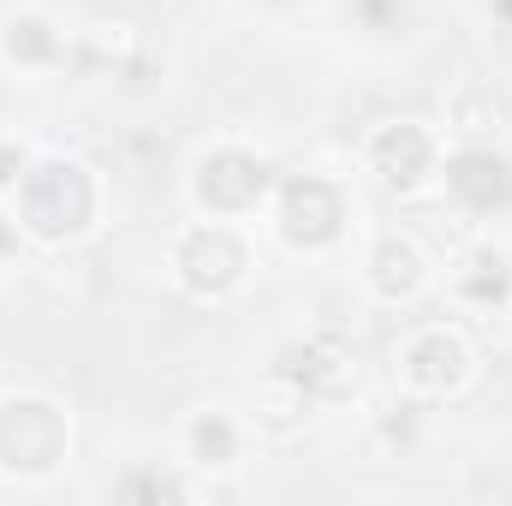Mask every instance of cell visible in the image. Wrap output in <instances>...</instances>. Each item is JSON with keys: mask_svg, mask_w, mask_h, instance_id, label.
Segmentation results:
<instances>
[{"mask_svg": "<svg viewBox=\"0 0 512 506\" xmlns=\"http://www.w3.org/2000/svg\"><path fill=\"white\" fill-rule=\"evenodd\" d=\"M6 245H12V233H6V227H0V251H6Z\"/></svg>", "mask_w": 512, "mask_h": 506, "instance_id": "obj_19", "label": "cell"}, {"mask_svg": "<svg viewBox=\"0 0 512 506\" xmlns=\"http://www.w3.org/2000/svg\"><path fill=\"white\" fill-rule=\"evenodd\" d=\"M24 179V155L12 143H0V185H18Z\"/></svg>", "mask_w": 512, "mask_h": 506, "instance_id": "obj_17", "label": "cell"}, {"mask_svg": "<svg viewBox=\"0 0 512 506\" xmlns=\"http://www.w3.org/2000/svg\"><path fill=\"white\" fill-rule=\"evenodd\" d=\"M18 215H24V233L48 245L78 239L96 221V179L78 161H42L18 179Z\"/></svg>", "mask_w": 512, "mask_h": 506, "instance_id": "obj_1", "label": "cell"}, {"mask_svg": "<svg viewBox=\"0 0 512 506\" xmlns=\"http://www.w3.org/2000/svg\"><path fill=\"white\" fill-rule=\"evenodd\" d=\"M274 370L292 376L310 399H340V393L358 381V352H352L340 334H310V340H298L292 352H280Z\"/></svg>", "mask_w": 512, "mask_h": 506, "instance_id": "obj_6", "label": "cell"}, {"mask_svg": "<svg viewBox=\"0 0 512 506\" xmlns=\"http://www.w3.org/2000/svg\"><path fill=\"white\" fill-rule=\"evenodd\" d=\"M262 191H268V167H262L256 155H245V149H221V155H209L203 173H197V197H203L209 209H221V215L251 209Z\"/></svg>", "mask_w": 512, "mask_h": 506, "instance_id": "obj_8", "label": "cell"}, {"mask_svg": "<svg viewBox=\"0 0 512 506\" xmlns=\"http://www.w3.org/2000/svg\"><path fill=\"white\" fill-rule=\"evenodd\" d=\"M245 268H251V256L239 245V233H227V227H197V233L179 245V280H185L197 298L233 292V286L245 280Z\"/></svg>", "mask_w": 512, "mask_h": 506, "instance_id": "obj_5", "label": "cell"}, {"mask_svg": "<svg viewBox=\"0 0 512 506\" xmlns=\"http://www.w3.org/2000/svg\"><path fill=\"white\" fill-rule=\"evenodd\" d=\"M352 12L370 24V30H393L405 18V0H352Z\"/></svg>", "mask_w": 512, "mask_h": 506, "instance_id": "obj_15", "label": "cell"}, {"mask_svg": "<svg viewBox=\"0 0 512 506\" xmlns=\"http://www.w3.org/2000/svg\"><path fill=\"white\" fill-rule=\"evenodd\" d=\"M191 453H197L203 465H227V459L239 453V435H233V423H227L221 411H203V417L191 423Z\"/></svg>", "mask_w": 512, "mask_h": 506, "instance_id": "obj_14", "label": "cell"}, {"mask_svg": "<svg viewBox=\"0 0 512 506\" xmlns=\"http://www.w3.org/2000/svg\"><path fill=\"white\" fill-rule=\"evenodd\" d=\"M66 453V417L48 399H6L0 405V465L48 471Z\"/></svg>", "mask_w": 512, "mask_h": 506, "instance_id": "obj_2", "label": "cell"}, {"mask_svg": "<svg viewBox=\"0 0 512 506\" xmlns=\"http://www.w3.org/2000/svg\"><path fill=\"white\" fill-rule=\"evenodd\" d=\"M495 12H501V18H512V0H495Z\"/></svg>", "mask_w": 512, "mask_h": 506, "instance_id": "obj_18", "label": "cell"}, {"mask_svg": "<svg viewBox=\"0 0 512 506\" xmlns=\"http://www.w3.org/2000/svg\"><path fill=\"white\" fill-rule=\"evenodd\" d=\"M120 495H149V501H161V495H167V501H179L185 489H179L173 477H126V483H120Z\"/></svg>", "mask_w": 512, "mask_h": 506, "instance_id": "obj_16", "label": "cell"}, {"mask_svg": "<svg viewBox=\"0 0 512 506\" xmlns=\"http://www.w3.org/2000/svg\"><path fill=\"white\" fill-rule=\"evenodd\" d=\"M459 292H465L471 304H501L512 292V262L501 251H477L465 262V274H459Z\"/></svg>", "mask_w": 512, "mask_h": 506, "instance_id": "obj_13", "label": "cell"}, {"mask_svg": "<svg viewBox=\"0 0 512 506\" xmlns=\"http://www.w3.org/2000/svg\"><path fill=\"white\" fill-rule=\"evenodd\" d=\"M447 191L459 209L471 215H495L512 203V167L495 155V149H465L447 161Z\"/></svg>", "mask_w": 512, "mask_h": 506, "instance_id": "obj_7", "label": "cell"}, {"mask_svg": "<svg viewBox=\"0 0 512 506\" xmlns=\"http://www.w3.org/2000/svg\"><path fill=\"white\" fill-rule=\"evenodd\" d=\"M340 227H346V197H340L328 179L298 173V179L280 185V233H286L292 245L322 251V245L340 239Z\"/></svg>", "mask_w": 512, "mask_h": 506, "instance_id": "obj_3", "label": "cell"}, {"mask_svg": "<svg viewBox=\"0 0 512 506\" xmlns=\"http://www.w3.org/2000/svg\"><path fill=\"white\" fill-rule=\"evenodd\" d=\"M399 370H405V387H411V393L447 399V393H459L465 376H471V346H465L453 328H423V334L405 340Z\"/></svg>", "mask_w": 512, "mask_h": 506, "instance_id": "obj_4", "label": "cell"}, {"mask_svg": "<svg viewBox=\"0 0 512 506\" xmlns=\"http://www.w3.org/2000/svg\"><path fill=\"white\" fill-rule=\"evenodd\" d=\"M453 126L465 137H495L512 126V96L501 84H471L459 102H453Z\"/></svg>", "mask_w": 512, "mask_h": 506, "instance_id": "obj_11", "label": "cell"}, {"mask_svg": "<svg viewBox=\"0 0 512 506\" xmlns=\"http://www.w3.org/2000/svg\"><path fill=\"white\" fill-rule=\"evenodd\" d=\"M370 286L382 292V298H411L417 286H423V251L411 245V239H382L376 251H370Z\"/></svg>", "mask_w": 512, "mask_h": 506, "instance_id": "obj_10", "label": "cell"}, {"mask_svg": "<svg viewBox=\"0 0 512 506\" xmlns=\"http://www.w3.org/2000/svg\"><path fill=\"white\" fill-rule=\"evenodd\" d=\"M6 54H12L18 66H54V60L66 54V42H60V30H54L48 18H18V24L6 30Z\"/></svg>", "mask_w": 512, "mask_h": 506, "instance_id": "obj_12", "label": "cell"}, {"mask_svg": "<svg viewBox=\"0 0 512 506\" xmlns=\"http://www.w3.org/2000/svg\"><path fill=\"white\" fill-rule=\"evenodd\" d=\"M370 161H376V173L393 191H417L429 179V167H435V143H429L423 126H387L370 143Z\"/></svg>", "mask_w": 512, "mask_h": 506, "instance_id": "obj_9", "label": "cell"}]
</instances>
